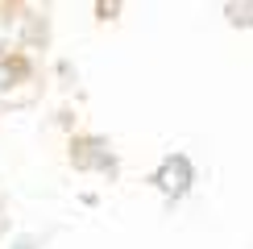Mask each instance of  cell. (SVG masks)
<instances>
[{
    "label": "cell",
    "mask_w": 253,
    "mask_h": 249,
    "mask_svg": "<svg viewBox=\"0 0 253 249\" xmlns=\"http://www.w3.org/2000/svg\"><path fill=\"white\" fill-rule=\"evenodd\" d=\"M154 183L162 187V191L170 195V200H178V195H183L187 187H191V162H187L183 154H170V158L162 162V170L154 174Z\"/></svg>",
    "instance_id": "2"
},
{
    "label": "cell",
    "mask_w": 253,
    "mask_h": 249,
    "mask_svg": "<svg viewBox=\"0 0 253 249\" xmlns=\"http://www.w3.org/2000/svg\"><path fill=\"white\" fill-rule=\"evenodd\" d=\"M71 162L79 170H117V154L104 137H75L71 141Z\"/></svg>",
    "instance_id": "1"
},
{
    "label": "cell",
    "mask_w": 253,
    "mask_h": 249,
    "mask_svg": "<svg viewBox=\"0 0 253 249\" xmlns=\"http://www.w3.org/2000/svg\"><path fill=\"white\" fill-rule=\"evenodd\" d=\"M25 79H29V58L25 54H0V96H8Z\"/></svg>",
    "instance_id": "3"
}]
</instances>
